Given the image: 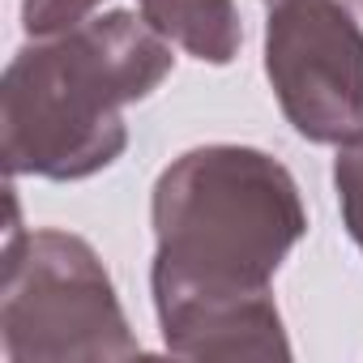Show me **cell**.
I'll return each mask as SVG.
<instances>
[{
	"mask_svg": "<svg viewBox=\"0 0 363 363\" xmlns=\"http://www.w3.org/2000/svg\"><path fill=\"white\" fill-rule=\"evenodd\" d=\"M265 77L299 137H363V26L342 0H265Z\"/></svg>",
	"mask_w": 363,
	"mask_h": 363,
	"instance_id": "cell-4",
	"label": "cell"
},
{
	"mask_svg": "<svg viewBox=\"0 0 363 363\" xmlns=\"http://www.w3.org/2000/svg\"><path fill=\"white\" fill-rule=\"evenodd\" d=\"M333 189H337L342 223H346L350 240L363 248V137L337 145V158H333Z\"/></svg>",
	"mask_w": 363,
	"mask_h": 363,
	"instance_id": "cell-6",
	"label": "cell"
},
{
	"mask_svg": "<svg viewBox=\"0 0 363 363\" xmlns=\"http://www.w3.org/2000/svg\"><path fill=\"white\" fill-rule=\"evenodd\" d=\"M0 346L13 363L128 359L141 350L99 252L73 231H22L18 197L5 240Z\"/></svg>",
	"mask_w": 363,
	"mask_h": 363,
	"instance_id": "cell-3",
	"label": "cell"
},
{
	"mask_svg": "<svg viewBox=\"0 0 363 363\" xmlns=\"http://www.w3.org/2000/svg\"><path fill=\"white\" fill-rule=\"evenodd\" d=\"M99 5L103 0H22V26L30 39L65 35V30L90 22Z\"/></svg>",
	"mask_w": 363,
	"mask_h": 363,
	"instance_id": "cell-7",
	"label": "cell"
},
{
	"mask_svg": "<svg viewBox=\"0 0 363 363\" xmlns=\"http://www.w3.org/2000/svg\"><path fill=\"white\" fill-rule=\"evenodd\" d=\"M171 73V43L124 9L26 43L0 82V150L9 175L86 179L128 145L124 107Z\"/></svg>",
	"mask_w": 363,
	"mask_h": 363,
	"instance_id": "cell-2",
	"label": "cell"
},
{
	"mask_svg": "<svg viewBox=\"0 0 363 363\" xmlns=\"http://www.w3.org/2000/svg\"><path fill=\"white\" fill-rule=\"evenodd\" d=\"M141 18L201 65H231L244 43L235 0H137Z\"/></svg>",
	"mask_w": 363,
	"mask_h": 363,
	"instance_id": "cell-5",
	"label": "cell"
},
{
	"mask_svg": "<svg viewBox=\"0 0 363 363\" xmlns=\"http://www.w3.org/2000/svg\"><path fill=\"white\" fill-rule=\"evenodd\" d=\"M150 291L184 359H291L274 274L308 235L295 175L252 145H197L154 184Z\"/></svg>",
	"mask_w": 363,
	"mask_h": 363,
	"instance_id": "cell-1",
	"label": "cell"
}]
</instances>
